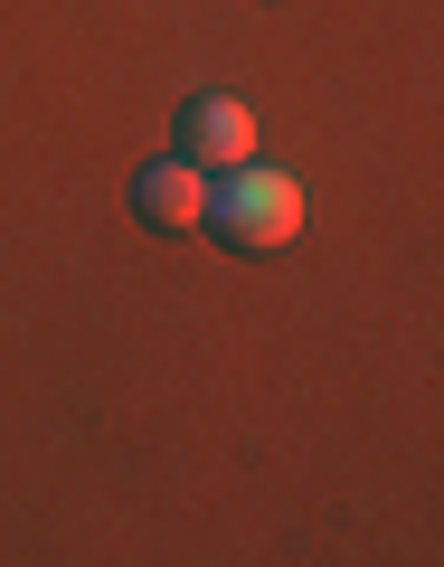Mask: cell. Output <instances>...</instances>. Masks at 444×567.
<instances>
[{"label":"cell","mask_w":444,"mask_h":567,"mask_svg":"<svg viewBox=\"0 0 444 567\" xmlns=\"http://www.w3.org/2000/svg\"><path fill=\"white\" fill-rule=\"evenodd\" d=\"M199 227H218L237 256H283V246L303 237V181L246 152L237 171H208V208H199Z\"/></svg>","instance_id":"obj_1"},{"label":"cell","mask_w":444,"mask_h":567,"mask_svg":"<svg viewBox=\"0 0 444 567\" xmlns=\"http://www.w3.org/2000/svg\"><path fill=\"white\" fill-rule=\"evenodd\" d=\"M180 162L199 171H237L246 152H256V114H246V95H189L180 104V142H171Z\"/></svg>","instance_id":"obj_2"},{"label":"cell","mask_w":444,"mask_h":567,"mask_svg":"<svg viewBox=\"0 0 444 567\" xmlns=\"http://www.w3.org/2000/svg\"><path fill=\"white\" fill-rule=\"evenodd\" d=\"M133 208H142L152 227H199V208H208V171L180 162V152H171V162H142V171H133Z\"/></svg>","instance_id":"obj_3"}]
</instances>
